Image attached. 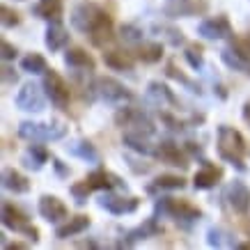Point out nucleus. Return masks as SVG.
Segmentation results:
<instances>
[{"mask_svg": "<svg viewBox=\"0 0 250 250\" xmlns=\"http://www.w3.org/2000/svg\"><path fill=\"white\" fill-rule=\"evenodd\" d=\"M136 58L140 62H145V64H156L163 58V44L161 42H143L138 46Z\"/></svg>", "mask_w": 250, "mask_h": 250, "instance_id": "393cba45", "label": "nucleus"}, {"mask_svg": "<svg viewBox=\"0 0 250 250\" xmlns=\"http://www.w3.org/2000/svg\"><path fill=\"white\" fill-rule=\"evenodd\" d=\"M64 62L71 69H85V71H94V58H92L85 48L76 46V48H69L64 53Z\"/></svg>", "mask_w": 250, "mask_h": 250, "instance_id": "4be33fe9", "label": "nucleus"}, {"mask_svg": "<svg viewBox=\"0 0 250 250\" xmlns=\"http://www.w3.org/2000/svg\"><path fill=\"white\" fill-rule=\"evenodd\" d=\"M2 225L12 232H19V234H25L30 241H39V229L35 225L28 223V216L19 209L12 202H5L2 205Z\"/></svg>", "mask_w": 250, "mask_h": 250, "instance_id": "20e7f679", "label": "nucleus"}, {"mask_svg": "<svg viewBox=\"0 0 250 250\" xmlns=\"http://www.w3.org/2000/svg\"><path fill=\"white\" fill-rule=\"evenodd\" d=\"M87 182L94 190H110L115 186V174L106 172V170H94L87 174Z\"/></svg>", "mask_w": 250, "mask_h": 250, "instance_id": "c85d7f7f", "label": "nucleus"}, {"mask_svg": "<svg viewBox=\"0 0 250 250\" xmlns=\"http://www.w3.org/2000/svg\"><path fill=\"white\" fill-rule=\"evenodd\" d=\"M92 225L90 216H85V213H78V216H74V218H67L62 225H58V229H55V236L58 239H69V236H78L83 234L85 229Z\"/></svg>", "mask_w": 250, "mask_h": 250, "instance_id": "f3484780", "label": "nucleus"}, {"mask_svg": "<svg viewBox=\"0 0 250 250\" xmlns=\"http://www.w3.org/2000/svg\"><path fill=\"white\" fill-rule=\"evenodd\" d=\"M122 35L129 39V42H140V39H143V30H140L138 25H131V23L122 25Z\"/></svg>", "mask_w": 250, "mask_h": 250, "instance_id": "ea45409f", "label": "nucleus"}, {"mask_svg": "<svg viewBox=\"0 0 250 250\" xmlns=\"http://www.w3.org/2000/svg\"><path fill=\"white\" fill-rule=\"evenodd\" d=\"M184 58L193 69H202L205 67V53H202V46L200 44H188L184 51Z\"/></svg>", "mask_w": 250, "mask_h": 250, "instance_id": "72a5a7b5", "label": "nucleus"}, {"mask_svg": "<svg viewBox=\"0 0 250 250\" xmlns=\"http://www.w3.org/2000/svg\"><path fill=\"white\" fill-rule=\"evenodd\" d=\"M161 120L167 124V129H172V131H182L184 129V122L177 120V117H172L170 113H161Z\"/></svg>", "mask_w": 250, "mask_h": 250, "instance_id": "a19ab883", "label": "nucleus"}, {"mask_svg": "<svg viewBox=\"0 0 250 250\" xmlns=\"http://www.w3.org/2000/svg\"><path fill=\"white\" fill-rule=\"evenodd\" d=\"M71 154L78 156V159H85V161H99V152L94 149V145L90 140H78V143L71 145Z\"/></svg>", "mask_w": 250, "mask_h": 250, "instance_id": "2f4dec72", "label": "nucleus"}, {"mask_svg": "<svg viewBox=\"0 0 250 250\" xmlns=\"http://www.w3.org/2000/svg\"><path fill=\"white\" fill-rule=\"evenodd\" d=\"M37 211H39V216L44 220H48V223H62V220H67V216H69L67 205H64L58 195H42L39 197Z\"/></svg>", "mask_w": 250, "mask_h": 250, "instance_id": "9b49d317", "label": "nucleus"}, {"mask_svg": "<svg viewBox=\"0 0 250 250\" xmlns=\"http://www.w3.org/2000/svg\"><path fill=\"white\" fill-rule=\"evenodd\" d=\"M21 69H23V71H28V74H44L46 69H48V62H46L44 55L28 53L21 60Z\"/></svg>", "mask_w": 250, "mask_h": 250, "instance_id": "c756f323", "label": "nucleus"}, {"mask_svg": "<svg viewBox=\"0 0 250 250\" xmlns=\"http://www.w3.org/2000/svg\"><path fill=\"white\" fill-rule=\"evenodd\" d=\"M205 166L200 167L195 172V177H193V186H195L197 190H207V188H213L216 184L223 179V170L216 166H211L209 161H202Z\"/></svg>", "mask_w": 250, "mask_h": 250, "instance_id": "dca6fc26", "label": "nucleus"}, {"mask_svg": "<svg viewBox=\"0 0 250 250\" xmlns=\"http://www.w3.org/2000/svg\"><path fill=\"white\" fill-rule=\"evenodd\" d=\"M209 9V2L207 0H170V5L166 7L167 16H197L205 14Z\"/></svg>", "mask_w": 250, "mask_h": 250, "instance_id": "2eb2a0df", "label": "nucleus"}, {"mask_svg": "<svg viewBox=\"0 0 250 250\" xmlns=\"http://www.w3.org/2000/svg\"><path fill=\"white\" fill-rule=\"evenodd\" d=\"M232 44H234V51H239L241 55L250 58V32H248V35H243V37L232 39Z\"/></svg>", "mask_w": 250, "mask_h": 250, "instance_id": "58836bf2", "label": "nucleus"}, {"mask_svg": "<svg viewBox=\"0 0 250 250\" xmlns=\"http://www.w3.org/2000/svg\"><path fill=\"white\" fill-rule=\"evenodd\" d=\"M71 195H74V200H76V205H85L87 202V197H90V193L94 188L90 186V182L87 179H83V182H76V184H71Z\"/></svg>", "mask_w": 250, "mask_h": 250, "instance_id": "c9c22d12", "label": "nucleus"}, {"mask_svg": "<svg viewBox=\"0 0 250 250\" xmlns=\"http://www.w3.org/2000/svg\"><path fill=\"white\" fill-rule=\"evenodd\" d=\"M69 44V32L60 25V21H55L53 25H48L46 30V46L51 48V53H58Z\"/></svg>", "mask_w": 250, "mask_h": 250, "instance_id": "5701e85b", "label": "nucleus"}, {"mask_svg": "<svg viewBox=\"0 0 250 250\" xmlns=\"http://www.w3.org/2000/svg\"><path fill=\"white\" fill-rule=\"evenodd\" d=\"M37 19H44V21H60L62 14H64V5L62 0H39L37 5L32 7Z\"/></svg>", "mask_w": 250, "mask_h": 250, "instance_id": "aec40b11", "label": "nucleus"}, {"mask_svg": "<svg viewBox=\"0 0 250 250\" xmlns=\"http://www.w3.org/2000/svg\"><path fill=\"white\" fill-rule=\"evenodd\" d=\"M218 156L223 161H228L236 170H246L243 166V154L248 152V147H246V140L234 126H228V124H220L218 126Z\"/></svg>", "mask_w": 250, "mask_h": 250, "instance_id": "f257e3e1", "label": "nucleus"}, {"mask_svg": "<svg viewBox=\"0 0 250 250\" xmlns=\"http://www.w3.org/2000/svg\"><path fill=\"white\" fill-rule=\"evenodd\" d=\"M19 136L30 140V143H46V140H62L67 136V126L62 122H21L19 124Z\"/></svg>", "mask_w": 250, "mask_h": 250, "instance_id": "f03ea898", "label": "nucleus"}, {"mask_svg": "<svg viewBox=\"0 0 250 250\" xmlns=\"http://www.w3.org/2000/svg\"><path fill=\"white\" fill-rule=\"evenodd\" d=\"M197 32L202 35L205 39H228L232 37V23L225 14H218V16H209L205 21L197 25Z\"/></svg>", "mask_w": 250, "mask_h": 250, "instance_id": "9d476101", "label": "nucleus"}, {"mask_svg": "<svg viewBox=\"0 0 250 250\" xmlns=\"http://www.w3.org/2000/svg\"><path fill=\"white\" fill-rule=\"evenodd\" d=\"M184 186H186V179L179 174H159L149 186V190H179Z\"/></svg>", "mask_w": 250, "mask_h": 250, "instance_id": "bb28decb", "label": "nucleus"}, {"mask_svg": "<svg viewBox=\"0 0 250 250\" xmlns=\"http://www.w3.org/2000/svg\"><path fill=\"white\" fill-rule=\"evenodd\" d=\"M90 39L94 46H106L108 42H113V19L110 16H104L101 23L90 32Z\"/></svg>", "mask_w": 250, "mask_h": 250, "instance_id": "a878e982", "label": "nucleus"}, {"mask_svg": "<svg viewBox=\"0 0 250 250\" xmlns=\"http://www.w3.org/2000/svg\"><path fill=\"white\" fill-rule=\"evenodd\" d=\"M147 92H149V97L156 99L161 104V108H163V104H170V106H177V99H174V94L170 92V87L163 83H159V81H152V83L147 85Z\"/></svg>", "mask_w": 250, "mask_h": 250, "instance_id": "cd10ccee", "label": "nucleus"}, {"mask_svg": "<svg viewBox=\"0 0 250 250\" xmlns=\"http://www.w3.org/2000/svg\"><path fill=\"white\" fill-rule=\"evenodd\" d=\"M53 166H55V170H58L60 174H69V167H62V163L58 159H53Z\"/></svg>", "mask_w": 250, "mask_h": 250, "instance_id": "a18cd8bd", "label": "nucleus"}, {"mask_svg": "<svg viewBox=\"0 0 250 250\" xmlns=\"http://www.w3.org/2000/svg\"><path fill=\"white\" fill-rule=\"evenodd\" d=\"M2 186L7 190H12L14 195H23V193L30 190L28 177L21 174L19 170H14V167H5V170H2Z\"/></svg>", "mask_w": 250, "mask_h": 250, "instance_id": "6ab92c4d", "label": "nucleus"}, {"mask_svg": "<svg viewBox=\"0 0 250 250\" xmlns=\"http://www.w3.org/2000/svg\"><path fill=\"white\" fill-rule=\"evenodd\" d=\"M115 124L122 126V129L126 126V131H140V133H147V136H152L156 131V126L152 122L147 120L140 110H136L131 106H120V110L115 113Z\"/></svg>", "mask_w": 250, "mask_h": 250, "instance_id": "6e6552de", "label": "nucleus"}, {"mask_svg": "<svg viewBox=\"0 0 250 250\" xmlns=\"http://www.w3.org/2000/svg\"><path fill=\"white\" fill-rule=\"evenodd\" d=\"M156 30L166 32V39H167V42H170L172 46L184 44V32H182V30H177V28H170V25H156Z\"/></svg>", "mask_w": 250, "mask_h": 250, "instance_id": "4c0bfd02", "label": "nucleus"}, {"mask_svg": "<svg viewBox=\"0 0 250 250\" xmlns=\"http://www.w3.org/2000/svg\"><path fill=\"white\" fill-rule=\"evenodd\" d=\"M16 58V46H12L7 39H2V60H14Z\"/></svg>", "mask_w": 250, "mask_h": 250, "instance_id": "37998d69", "label": "nucleus"}, {"mask_svg": "<svg viewBox=\"0 0 250 250\" xmlns=\"http://www.w3.org/2000/svg\"><path fill=\"white\" fill-rule=\"evenodd\" d=\"M220 58H223V62L228 64V67L236 69V71H246V69H250V58H246V55H241L239 51H229V48H225V51H220Z\"/></svg>", "mask_w": 250, "mask_h": 250, "instance_id": "7c9ffc66", "label": "nucleus"}, {"mask_svg": "<svg viewBox=\"0 0 250 250\" xmlns=\"http://www.w3.org/2000/svg\"><path fill=\"white\" fill-rule=\"evenodd\" d=\"M243 120H246V122L250 124V101L246 104V106H243Z\"/></svg>", "mask_w": 250, "mask_h": 250, "instance_id": "de8ad7c7", "label": "nucleus"}, {"mask_svg": "<svg viewBox=\"0 0 250 250\" xmlns=\"http://www.w3.org/2000/svg\"><path fill=\"white\" fill-rule=\"evenodd\" d=\"M99 207L106 209V211L115 213V216H122V213H133L140 207V200L138 197H122V195H113L108 193L99 200Z\"/></svg>", "mask_w": 250, "mask_h": 250, "instance_id": "4468645a", "label": "nucleus"}, {"mask_svg": "<svg viewBox=\"0 0 250 250\" xmlns=\"http://www.w3.org/2000/svg\"><path fill=\"white\" fill-rule=\"evenodd\" d=\"M225 200H228L229 207H232L236 213H241V216H246V213L250 211V188L243 182H239V179H234V182L228 186Z\"/></svg>", "mask_w": 250, "mask_h": 250, "instance_id": "ddd939ff", "label": "nucleus"}, {"mask_svg": "<svg viewBox=\"0 0 250 250\" xmlns=\"http://www.w3.org/2000/svg\"><path fill=\"white\" fill-rule=\"evenodd\" d=\"M161 232V225L156 223V216H152V218H147L140 225V228L131 229V232H126V236H124V241L120 243V246H133V243L143 241V239H149V236H156Z\"/></svg>", "mask_w": 250, "mask_h": 250, "instance_id": "a211bd4d", "label": "nucleus"}, {"mask_svg": "<svg viewBox=\"0 0 250 250\" xmlns=\"http://www.w3.org/2000/svg\"><path fill=\"white\" fill-rule=\"evenodd\" d=\"M48 161V152H46L44 145H30V149H28V156H25V166H30L32 163L37 167H42V163Z\"/></svg>", "mask_w": 250, "mask_h": 250, "instance_id": "f704fd0d", "label": "nucleus"}, {"mask_svg": "<svg viewBox=\"0 0 250 250\" xmlns=\"http://www.w3.org/2000/svg\"><path fill=\"white\" fill-rule=\"evenodd\" d=\"M104 62H106V67L115 69V71H131L133 64H136L133 55L124 53V51H106L104 53Z\"/></svg>", "mask_w": 250, "mask_h": 250, "instance_id": "b1692460", "label": "nucleus"}, {"mask_svg": "<svg viewBox=\"0 0 250 250\" xmlns=\"http://www.w3.org/2000/svg\"><path fill=\"white\" fill-rule=\"evenodd\" d=\"M44 90L46 97L51 99V104L60 110H67L69 108V99H71V92H69V85L64 83V78L55 71V69H46L44 71Z\"/></svg>", "mask_w": 250, "mask_h": 250, "instance_id": "423d86ee", "label": "nucleus"}, {"mask_svg": "<svg viewBox=\"0 0 250 250\" xmlns=\"http://www.w3.org/2000/svg\"><path fill=\"white\" fill-rule=\"evenodd\" d=\"M104 16H106V12L99 7V5H94V2H81V5H76V7L71 9V25H74L78 32L90 35L99 23H101Z\"/></svg>", "mask_w": 250, "mask_h": 250, "instance_id": "39448f33", "label": "nucleus"}, {"mask_svg": "<svg viewBox=\"0 0 250 250\" xmlns=\"http://www.w3.org/2000/svg\"><path fill=\"white\" fill-rule=\"evenodd\" d=\"M209 246H225V241H223V232L220 229H209Z\"/></svg>", "mask_w": 250, "mask_h": 250, "instance_id": "c03bdc74", "label": "nucleus"}, {"mask_svg": "<svg viewBox=\"0 0 250 250\" xmlns=\"http://www.w3.org/2000/svg\"><path fill=\"white\" fill-rule=\"evenodd\" d=\"M94 94L101 101H106L110 106H124L126 101L133 99V94L129 92V87H124L120 81H115L110 76H99L94 81Z\"/></svg>", "mask_w": 250, "mask_h": 250, "instance_id": "7ed1b4c3", "label": "nucleus"}, {"mask_svg": "<svg viewBox=\"0 0 250 250\" xmlns=\"http://www.w3.org/2000/svg\"><path fill=\"white\" fill-rule=\"evenodd\" d=\"M16 81H19V76H16V71L12 67H2V83L5 85H16Z\"/></svg>", "mask_w": 250, "mask_h": 250, "instance_id": "79ce46f5", "label": "nucleus"}, {"mask_svg": "<svg viewBox=\"0 0 250 250\" xmlns=\"http://www.w3.org/2000/svg\"><path fill=\"white\" fill-rule=\"evenodd\" d=\"M248 154H250V149H248Z\"/></svg>", "mask_w": 250, "mask_h": 250, "instance_id": "09e8293b", "label": "nucleus"}, {"mask_svg": "<svg viewBox=\"0 0 250 250\" xmlns=\"http://www.w3.org/2000/svg\"><path fill=\"white\" fill-rule=\"evenodd\" d=\"M154 156H156L161 163H166V166L182 167V170L188 167V159H186V154L179 149V145L174 143V140H163V143H159Z\"/></svg>", "mask_w": 250, "mask_h": 250, "instance_id": "f8f14e48", "label": "nucleus"}, {"mask_svg": "<svg viewBox=\"0 0 250 250\" xmlns=\"http://www.w3.org/2000/svg\"><path fill=\"white\" fill-rule=\"evenodd\" d=\"M0 14H2V19H0V21H2V25H5V28H14V25H19V23H21L19 12H14V9L7 7V5H2V7H0Z\"/></svg>", "mask_w": 250, "mask_h": 250, "instance_id": "e433bc0d", "label": "nucleus"}, {"mask_svg": "<svg viewBox=\"0 0 250 250\" xmlns=\"http://www.w3.org/2000/svg\"><path fill=\"white\" fill-rule=\"evenodd\" d=\"M166 74H167V78H174V81H179L182 85H186V87H190V92H197L200 94V85H195L193 81H190L186 74H184L182 69H177V64L174 62H167V67H166Z\"/></svg>", "mask_w": 250, "mask_h": 250, "instance_id": "473e14b6", "label": "nucleus"}, {"mask_svg": "<svg viewBox=\"0 0 250 250\" xmlns=\"http://www.w3.org/2000/svg\"><path fill=\"white\" fill-rule=\"evenodd\" d=\"M16 106L28 113H42L46 106V90L35 83H25L16 94Z\"/></svg>", "mask_w": 250, "mask_h": 250, "instance_id": "1a4fd4ad", "label": "nucleus"}, {"mask_svg": "<svg viewBox=\"0 0 250 250\" xmlns=\"http://www.w3.org/2000/svg\"><path fill=\"white\" fill-rule=\"evenodd\" d=\"M122 143H124V147H129V149H133V152H138V154L156 152V147H152V143H149V136H147V133H140V131H126L124 138H122Z\"/></svg>", "mask_w": 250, "mask_h": 250, "instance_id": "412c9836", "label": "nucleus"}, {"mask_svg": "<svg viewBox=\"0 0 250 250\" xmlns=\"http://www.w3.org/2000/svg\"><path fill=\"white\" fill-rule=\"evenodd\" d=\"M186 149H188V152L193 154V156H197V154L202 152V149H200V147H195V143H186Z\"/></svg>", "mask_w": 250, "mask_h": 250, "instance_id": "49530a36", "label": "nucleus"}, {"mask_svg": "<svg viewBox=\"0 0 250 250\" xmlns=\"http://www.w3.org/2000/svg\"><path fill=\"white\" fill-rule=\"evenodd\" d=\"M156 211L177 220H188V223L202 218V211L195 205H190L188 200H177V197H161L156 202Z\"/></svg>", "mask_w": 250, "mask_h": 250, "instance_id": "0eeeda50", "label": "nucleus"}]
</instances>
